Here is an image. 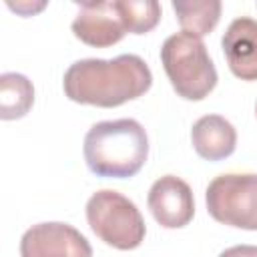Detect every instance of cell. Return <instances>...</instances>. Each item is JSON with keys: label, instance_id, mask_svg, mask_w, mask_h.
<instances>
[{"label": "cell", "instance_id": "obj_8", "mask_svg": "<svg viewBox=\"0 0 257 257\" xmlns=\"http://www.w3.org/2000/svg\"><path fill=\"white\" fill-rule=\"evenodd\" d=\"M72 34L88 46L106 48L120 42L126 28L114 2H80L72 20Z\"/></svg>", "mask_w": 257, "mask_h": 257}, {"label": "cell", "instance_id": "obj_2", "mask_svg": "<svg viewBox=\"0 0 257 257\" xmlns=\"http://www.w3.org/2000/svg\"><path fill=\"white\" fill-rule=\"evenodd\" d=\"M82 153L86 167L96 177L128 179L149 159V137L135 118L100 120L84 135Z\"/></svg>", "mask_w": 257, "mask_h": 257}, {"label": "cell", "instance_id": "obj_9", "mask_svg": "<svg viewBox=\"0 0 257 257\" xmlns=\"http://www.w3.org/2000/svg\"><path fill=\"white\" fill-rule=\"evenodd\" d=\"M221 48L229 70L237 78L257 80V20L249 16L235 18L221 38Z\"/></svg>", "mask_w": 257, "mask_h": 257}, {"label": "cell", "instance_id": "obj_4", "mask_svg": "<svg viewBox=\"0 0 257 257\" xmlns=\"http://www.w3.org/2000/svg\"><path fill=\"white\" fill-rule=\"evenodd\" d=\"M86 221L102 243L120 251L137 249L147 233L139 207L112 189L96 191L86 201Z\"/></svg>", "mask_w": 257, "mask_h": 257}, {"label": "cell", "instance_id": "obj_1", "mask_svg": "<svg viewBox=\"0 0 257 257\" xmlns=\"http://www.w3.org/2000/svg\"><path fill=\"white\" fill-rule=\"evenodd\" d=\"M151 84L153 72L137 54H118L110 60L82 58L72 62L62 78L64 94L72 102L100 108L135 100L143 96Z\"/></svg>", "mask_w": 257, "mask_h": 257}, {"label": "cell", "instance_id": "obj_6", "mask_svg": "<svg viewBox=\"0 0 257 257\" xmlns=\"http://www.w3.org/2000/svg\"><path fill=\"white\" fill-rule=\"evenodd\" d=\"M20 257H92L88 239L68 223L32 225L20 239Z\"/></svg>", "mask_w": 257, "mask_h": 257}, {"label": "cell", "instance_id": "obj_11", "mask_svg": "<svg viewBox=\"0 0 257 257\" xmlns=\"http://www.w3.org/2000/svg\"><path fill=\"white\" fill-rule=\"evenodd\" d=\"M171 6L183 32H189L197 38L213 32L221 18L219 0H175Z\"/></svg>", "mask_w": 257, "mask_h": 257}, {"label": "cell", "instance_id": "obj_12", "mask_svg": "<svg viewBox=\"0 0 257 257\" xmlns=\"http://www.w3.org/2000/svg\"><path fill=\"white\" fill-rule=\"evenodd\" d=\"M34 104V86L20 72L0 76V116L4 120L22 118Z\"/></svg>", "mask_w": 257, "mask_h": 257}, {"label": "cell", "instance_id": "obj_10", "mask_svg": "<svg viewBox=\"0 0 257 257\" xmlns=\"http://www.w3.org/2000/svg\"><path fill=\"white\" fill-rule=\"evenodd\" d=\"M191 143L205 161H223L235 153L237 131L221 114H205L191 128Z\"/></svg>", "mask_w": 257, "mask_h": 257}, {"label": "cell", "instance_id": "obj_16", "mask_svg": "<svg viewBox=\"0 0 257 257\" xmlns=\"http://www.w3.org/2000/svg\"><path fill=\"white\" fill-rule=\"evenodd\" d=\"M255 114H257V104H255Z\"/></svg>", "mask_w": 257, "mask_h": 257}, {"label": "cell", "instance_id": "obj_7", "mask_svg": "<svg viewBox=\"0 0 257 257\" xmlns=\"http://www.w3.org/2000/svg\"><path fill=\"white\" fill-rule=\"evenodd\" d=\"M147 205L155 221L165 229H181L195 215L193 191L189 183L175 175H163L151 185Z\"/></svg>", "mask_w": 257, "mask_h": 257}, {"label": "cell", "instance_id": "obj_13", "mask_svg": "<svg viewBox=\"0 0 257 257\" xmlns=\"http://www.w3.org/2000/svg\"><path fill=\"white\" fill-rule=\"evenodd\" d=\"M114 6L131 34H147L161 20V4L157 0H114Z\"/></svg>", "mask_w": 257, "mask_h": 257}, {"label": "cell", "instance_id": "obj_14", "mask_svg": "<svg viewBox=\"0 0 257 257\" xmlns=\"http://www.w3.org/2000/svg\"><path fill=\"white\" fill-rule=\"evenodd\" d=\"M219 257H257V247L255 245H233L221 251Z\"/></svg>", "mask_w": 257, "mask_h": 257}, {"label": "cell", "instance_id": "obj_3", "mask_svg": "<svg viewBox=\"0 0 257 257\" xmlns=\"http://www.w3.org/2000/svg\"><path fill=\"white\" fill-rule=\"evenodd\" d=\"M161 64L173 90L185 100H203L217 86V68L201 38L171 34L161 46Z\"/></svg>", "mask_w": 257, "mask_h": 257}, {"label": "cell", "instance_id": "obj_5", "mask_svg": "<svg viewBox=\"0 0 257 257\" xmlns=\"http://www.w3.org/2000/svg\"><path fill=\"white\" fill-rule=\"evenodd\" d=\"M209 215L229 227L257 231V175L225 173L215 177L205 191Z\"/></svg>", "mask_w": 257, "mask_h": 257}, {"label": "cell", "instance_id": "obj_15", "mask_svg": "<svg viewBox=\"0 0 257 257\" xmlns=\"http://www.w3.org/2000/svg\"><path fill=\"white\" fill-rule=\"evenodd\" d=\"M8 6H10L12 10L24 14V16H30V14H34L36 10H42V8H44V2L38 4V6H32V4H12V2H8Z\"/></svg>", "mask_w": 257, "mask_h": 257}]
</instances>
